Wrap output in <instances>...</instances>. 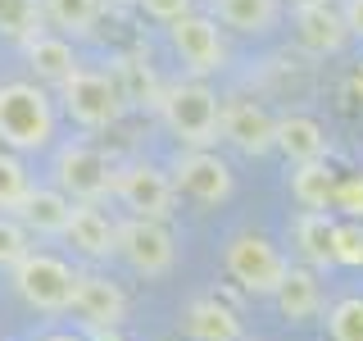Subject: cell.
Returning a JSON list of instances; mask_svg holds the SVG:
<instances>
[{
	"label": "cell",
	"mask_w": 363,
	"mask_h": 341,
	"mask_svg": "<svg viewBox=\"0 0 363 341\" xmlns=\"http://www.w3.org/2000/svg\"><path fill=\"white\" fill-rule=\"evenodd\" d=\"M159 119L164 128L182 141V151H213L223 141L218 136V119L223 105L213 96V87L204 77H186V82H168L159 91Z\"/></svg>",
	"instance_id": "cell-1"
},
{
	"label": "cell",
	"mask_w": 363,
	"mask_h": 341,
	"mask_svg": "<svg viewBox=\"0 0 363 341\" xmlns=\"http://www.w3.org/2000/svg\"><path fill=\"white\" fill-rule=\"evenodd\" d=\"M55 141V100L37 82L0 87V146L5 151H45Z\"/></svg>",
	"instance_id": "cell-2"
},
{
	"label": "cell",
	"mask_w": 363,
	"mask_h": 341,
	"mask_svg": "<svg viewBox=\"0 0 363 341\" xmlns=\"http://www.w3.org/2000/svg\"><path fill=\"white\" fill-rule=\"evenodd\" d=\"M9 282H14L18 301L32 305L41 314H64L73 305V282H77V269L68 259L50 255V250H32L28 259H18L9 269Z\"/></svg>",
	"instance_id": "cell-3"
},
{
	"label": "cell",
	"mask_w": 363,
	"mask_h": 341,
	"mask_svg": "<svg viewBox=\"0 0 363 341\" xmlns=\"http://www.w3.org/2000/svg\"><path fill=\"white\" fill-rule=\"evenodd\" d=\"M223 269L232 273V282L241 291H250V296H277L281 278H286V269H291V259L281 255L268 237L236 232L232 242H227V250H223Z\"/></svg>",
	"instance_id": "cell-4"
},
{
	"label": "cell",
	"mask_w": 363,
	"mask_h": 341,
	"mask_svg": "<svg viewBox=\"0 0 363 341\" xmlns=\"http://www.w3.org/2000/svg\"><path fill=\"white\" fill-rule=\"evenodd\" d=\"M55 187L73 205H100L105 196H113V164L96 146L68 141L55 155Z\"/></svg>",
	"instance_id": "cell-5"
},
{
	"label": "cell",
	"mask_w": 363,
	"mask_h": 341,
	"mask_svg": "<svg viewBox=\"0 0 363 341\" xmlns=\"http://www.w3.org/2000/svg\"><path fill=\"white\" fill-rule=\"evenodd\" d=\"M60 100H64V114L86 132H100V128H113L123 114V91L113 77L96 73V68H77L73 77L60 87Z\"/></svg>",
	"instance_id": "cell-6"
},
{
	"label": "cell",
	"mask_w": 363,
	"mask_h": 341,
	"mask_svg": "<svg viewBox=\"0 0 363 341\" xmlns=\"http://www.w3.org/2000/svg\"><path fill=\"white\" fill-rule=\"evenodd\" d=\"M113 196H118L136 219H159L168 223L177 205V187L164 168H155L150 159H128V164L113 168Z\"/></svg>",
	"instance_id": "cell-7"
},
{
	"label": "cell",
	"mask_w": 363,
	"mask_h": 341,
	"mask_svg": "<svg viewBox=\"0 0 363 341\" xmlns=\"http://www.w3.org/2000/svg\"><path fill=\"white\" fill-rule=\"evenodd\" d=\"M118 259L141 278H164L177 264V242L173 227L159 219H123L118 223Z\"/></svg>",
	"instance_id": "cell-8"
},
{
	"label": "cell",
	"mask_w": 363,
	"mask_h": 341,
	"mask_svg": "<svg viewBox=\"0 0 363 341\" xmlns=\"http://www.w3.org/2000/svg\"><path fill=\"white\" fill-rule=\"evenodd\" d=\"M91 332H105L113 337L128 318V296L123 287L100 269H77V282H73V305H68Z\"/></svg>",
	"instance_id": "cell-9"
},
{
	"label": "cell",
	"mask_w": 363,
	"mask_h": 341,
	"mask_svg": "<svg viewBox=\"0 0 363 341\" xmlns=\"http://www.w3.org/2000/svg\"><path fill=\"white\" fill-rule=\"evenodd\" d=\"M168 178L177 196H191L196 205H218L232 196V168L227 159H218V151H177Z\"/></svg>",
	"instance_id": "cell-10"
},
{
	"label": "cell",
	"mask_w": 363,
	"mask_h": 341,
	"mask_svg": "<svg viewBox=\"0 0 363 341\" xmlns=\"http://www.w3.org/2000/svg\"><path fill=\"white\" fill-rule=\"evenodd\" d=\"M168 41H173L177 60L186 64L196 77L218 73V68L227 64V45H223L218 18H209V14H186V18L168 23Z\"/></svg>",
	"instance_id": "cell-11"
},
{
	"label": "cell",
	"mask_w": 363,
	"mask_h": 341,
	"mask_svg": "<svg viewBox=\"0 0 363 341\" xmlns=\"http://www.w3.org/2000/svg\"><path fill=\"white\" fill-rule=\"evenodd\" d=\"M218 136L227 146H236L241 155H268L277 151V119L250 96H232L223 105L218 119Z\"/></svg>",
	"instance_id": "cell-12"
},
{
	"label": "cell",
	"mask_w": 363,
	"mask_h": 341,
	"mask_svg": "<svg viewBox=\"0 0 363 341\" xmlns=\"http://www.w3.org/2000/svg\"><path fill=\"white\" fill-rule=\"evenodd\" d=\"M64 237L82 259H91V264L118 255V223H113L100 205H73V219H68Z\"/></svg>",
	"instance_id": "cell-13"
},
{
	"label": "cell",
	"mask_w": 363,
	"mask_h": 341,
	"mask_svg": "<svg viewBox=\"0 0 363 341\" xmlns=\"http://www.w3.org/2000/svg\"><path fill=\"white\" fill-rule=\"evenodd\" d=\"M295 41L309 55H336L350 41V28H345V18H340V9L332 0H323V5L295 9Z\"/></svg>",
	"instance_id": "cell-14"
},
{
	"label": "cell",
	"mask_w": 363,
	"mask_h": 341,
	"mask_svg": "<svg viewBox=\"0 0 363 341\" xmlns=\"http://www.w3.org/2000/svg\"><path fill=\"white\" fill-rule=\"evenodd\" d=\"M182 332L191 341H241V318L218 296H200L182 310Z\"/></svg>",
	"instance_id": "cell-15"
},
{
	"label": "cell",
	"mask_w": 363,
	"mask_h": 341,
	"mask_svg": "<svg viewBox=\"0 0 363 341\" xmlns=\"http://www.w3.org/2000/svg\"><path fill=\"white\" fill-rule=\"evenodd\" d=\"M14 219L37 237H64L68 219H73V200H68L60 187H32L28 200L14 210Z\"/></svg>",
	"instance_id": "cell-16"
},
{
	"label": "cell",
	"mask_w": 363,
	"mask_h": 341,
	"mask_svg": "<svg viewBox=\"0 0 363 341\" xmlns=\"http://www.w3.org/2000/svg\"><path fill=\"white\" fill-rule=\"evenodd\" d=\"M332 237H336V219L332 214H309L300 210L291 223V242H295V255H300L304 269H332Z\"/></svg>",
	"instance_id": "cell-17"
},
{
	"label": "cell",
	"mask_w": 363,
	"mask_h": 341,
	"mask_svg": "<svg viewBox=\"0 0 363 341\" xmlns=\"http://www.w3.org/2000/svg\"><path fill=\"white\" fill-rule=\"evenodd\" d=\"M272 301H277L281 318H291V323H309V318L323 314V282H318V273H313V269L291 264Z\"/></svg>",
	"instance_id": "cell-18"
},
{
	"label": "cell",
	"mask_w": 363,
	"mask_h": 341,
	"mask_svg": "<svg viewBox=\"0 0 363 341\" xmlns=\"http://www.w3.org/2000/svg\"><path fill=\"white\" fill-rule=\"evenodd\" d=\"M277 151L291 164L327 159V128L318 119H309V114H286V119H277Z\"/></svg>",
	"instance_id": "cell-19"
},
{
	"label": "cell",
	"mask_w": 363,
	"mask_h": 341,
	"mask_svg": "<svg viewBox=\"0 0 363 341\" xmlns=\"http://www.w3.org/2000/svg\"><path fill=\"white\" fill-rule=\"evenodd\" d=\"M213 18L241 37H268L281 23V0H213Z\"/></svg>",
	"instance_id": "cell-20"
},
{
	"label": "cell",
	"mask_w": 363,
	"mask_h": 341,
	"mask_svg": "<svg viewBox=\"0 0 363 341\" xmlns=\"http://www.w3.org/2000/svg\"><path fill=\"white\" fill-rule=\"evenodd\" d=\"M336 168L327 159H313V164H295L291 168V196L300 210L309 214H332V200H336Z\"/></svg>",
	"instance_id": "cell-21"
},
{
	"label": "cell",
	"mask_w": 363,
	"mask_h": 341,
	"mask_svg": "<svg viewBox=\"0 0 363 341\" xmlns=\"http://www.w3.org/2000/svg\"><path fill=\"white\" fill-rule=\"evenodd\" d=\"M28 68L41 77V82H55V87H64L68 77L77 73V55H73V45H68V37H50V32H37L28 45Z\"/></svg>",
	"instance_id": "cell-22"
},
{
	"label": "cell",
	"mask_w": 363,
	"mask_h": 341,
	"mask_svg": "<svg viewBox=\"0 0 363 341\" xmlns=\"http://www.w3.org/2000/svg\"><path fill=\"white\" fill-rule=\"evenodd\" d=\"M41 14L64 32V37H86L100 23V0H41Z\"/></svg>",
	"instance_id": "cell-23"
},
{
	"label": "cell",
	"mask_w": 363,
	"mask_h": 341,
	"mask_svg": "<svg viewBox=\"0 0 363 341\" xmlns=\"http://www.w3.org/2000/svg\"><path fill=\"white\" fill-rule=\"evenodd\" d=\"M113 82H118L123 100H136V105H159V91H164L155 82V73L136 60V55H123L118 60V77H113Z\"/></svg>",
	"instance_id": "cell-24"
},
{
	"label": "cell",
	"mask_w": 363,
	"mask_h": 341,
	"mask_svg": "<svg viewBox=\"0 0 363 341\" xmlns=\"http://www.w3.org/2000/svg\"><path fill=\"white\" fill-rule=\"evenodd\" d=\"M41 0H0V32L28 45L41 32Z\"/></svg>",
	"instance_id": "cell-25"
},
{
	"label": "cell",
	"mask_w": 363,
	"mask_h": 341,
	"mask_svg": "<svg viewBox=\"0 0 363 341\" xmlns=\"http://www.w3.org/2000/svg\"><path fill=\"white\" fill-rule=\"evenodd\" d=\"M28 191H32L28 168L18 164L14 151H0V214H14L18 205L28 200Z\"/></svg>",
	"instance_id": "cell-26"
},
{
	"label": "cell",
	"mask_w": 363,
	"mask_h": 341,
	"mask_svg": "<svg viewBox=\"0 0 363 341\" xmlns=\"http://www.w3.org/2000/svg\"><path fill=\"white\" fill-rule=\"evenodd\" d=\"M327 337L332 341H363V296H345L327 310Z\"/></svg>",
	"instance_id": "cell-27"
},
{
	"label": "cell",
	"mask_w": 363,
	"mask_h": 341,
	"mask_svg": "<svg viewBox=\"0 0 363 341\" xmlns=\"http://www.w3.org/2000/svg\"><path fill=\"white\" fill-rule=\"evenodd\" d=\"M28 255H32V232L14 214H0V269H14Z\"/></svg>",
	"instance_id": "cell-28"
},
{
	"label": "cell",
	"mask_w": 363,
	"mask_h": 341,
	"mask_svg": "<svg viewBox=\"0 0 363 341\" xmlns=\"http://www.w3.org/2000/svg\"><path fill=\"white\" fill-rule=\"evenodd\" d=\"M332 259L345 269H363V223L354 219H340L336 237H332Z\"/></svg>",
	"instance_id": "cell-29"
},
{
	"label": "cell",
	"mask_w": 363,
	"mask_h": 341,
	"mask_svg": "<svg viewBox=\"0 0 363 341\" xmlns=\"http://www.w3.org/2000/svg\"><path fill=\"white\" fill-rule=\"evenodd\" d=\"M336 214H345V219L363 223V173H345L336 182V200H332Z\"/></svg>",
	"instance_id": "cell-30"
},
{
	"label": "cell",
	"mask_w": 363,
	"mask_h": 341,
	"mask_svg": "<svg viewBox=\"0 0 363 341\" xmlns=\"http://www.w3.org/2000/svg\"><path fill=\"white\" fill-rule=\"evenodd\" d=\"M141 5V14H150L159 23H177L186 14H196V0H136Z\"/></svg>",
	"instance_id": "cell-31"
},
{
	"label": "cell",
	"mask_w": 363,
	"mask_h": 341,
	"mask_svg": "<svg viewBox=\"0 0 363 341\" xmlns=\"http://www.w3.org/2000/svg\"><path fill=\"white\" fill-rule=\"evenodd\" d=\"M340 18H345L350 37L363 41V0H345V5H340Z\"/></svg>",
	"instance_id": "cell-32"
},
{
	"label": "cell",
	"mask_w": 363,
	"mask_h": 341,
	"mask_svg": "<svg viewBox=\"0 0 363 341\" xmlns=\"http://www.w3.org/2000/svg\"><path fill=\"white\" fill-rule=\"evenodd\" d=\"M41 341H82L77 332H50V337H41Z\"/></svg>",
	"instance_id": "cell-33"
},
{
	"label": "cell",
	"mask_w": 363,
	"mask_h": 341,
	"mask_svg": "<svg viewBox=\"0 0 363 341\" xmlns=\"http://www.w3.org/2000/svg\"><path fill=\"white\" fill-rule=\"evenodd\" d=\"M281 5H291V9H304V5H323V0H281Z\"/></svg>",
	"instance_id": "cell-34"
},
{
	"label": "cell",
	"mask_w": 363,
	"mask_h": 341,
	"mask_svg": "<svg viewBox=\"0 0 363 341\" xmlns=\"http://www.w3.org/2000/svg\"><path fill=\"white\" fill-rule=\"evenodd\" d=\"M354 87H359V96H363V68H359V73H354Z\"/></svg>",
	"instance_id": "cell-35"
},
{
	"label": "cell",
	"mask_w": 363,
	"mask_h": 341,
	"mask_svg": "<svg viewBox=\"0 0 363 341\" xmlns=\"http://www.w3.org/2000/svg\"><path fill=\"white\" fill-rule=\"evenodd\" d=\"M105 341H123V337H105Z\"/></svg>",
	"instance_id": "cell-36"
}]
</instances>
